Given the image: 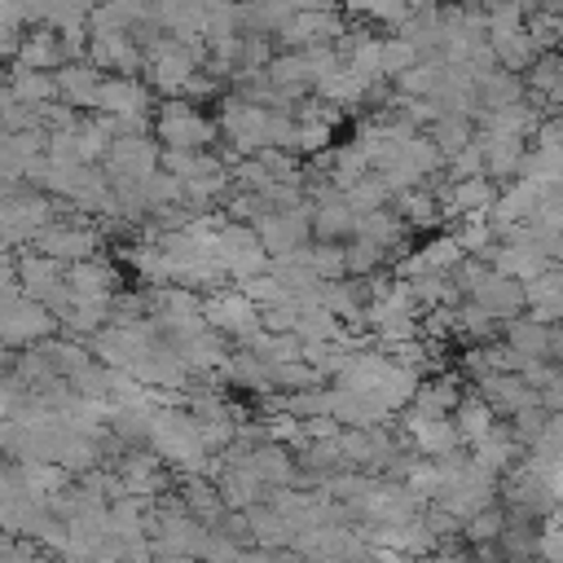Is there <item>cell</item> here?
<instances>
[{"label":"cell","mask_w":563,"mask_h":563,"mask_svg":"<svg viewBox=\"0 0 563 563\" xmlns=\"http://www.w3.org/2000/svg\"><path fill=\"white\" fill-rule=\"evenodd\" d=\"M273 383H277V391H303V387H321L325 378L308 361H282V365H273Z\"/></svg>","instance_id":"60d3db41"},{"label":"cell","mask_w":563,"mask_h":563,"mask_svg":"<svg viewBox=\"0 0 563 563\" xmlns=\"http://www.w3.org/2000/svg\"><path fill=\"white\" fill-rule=\"evenodd\" d=\"M238 563H277V550H268V545H246V550L238 554Z\"/></svg>","instance_id":"681fc988"},{"label":"cell","mask_w":563,"mask_h":563,"mask_svg":"<svg viewBox=\"0 0 563 563\" xmlns=\"http://www.w3.org/2000/svg\"><path fill=\"white\" fill-rule=\"evenodd\" d=\"M506 427H510V435H515L523 449H532V444L545 435V427H550V409H545V405H528V409H519Z\"/></svg>","instance_id":"b9f144b4"},{"label":"cell","mask_w":563,"mask_h":563,"mask_svg":"<svg viewBox=\"0 0 563 563\" xmlns=\"http://www.w3.org/2000/svg\"><path fill=\"white\" fill-rule=\"evenodd\" d=\"M374 84H378V79H369V75H361L356 66H347V62H343L334 75H325V79H321L317 97H325V101H334V106H365Z\"/></svg>","instance_id":"484cf974"},{"label":"cell","mask_w":563,"mask_h":563,"mask_svg":"<svg viewBox=\"0 0 563 563\" xmlns=\"http://www.w3.org/2000/svg\"><path fill=\"white\" fill-rule=\"evenodd\" d=\"M427 132H431V141L440 145V154H444V158H457V154L479 136V123H475L471 114H440Z\"/></svg>","instance_id":"f546056e"},{"label":"cell","mask_w":563,"mask_h":563,"mask_svg":"<svg viewBox=\"0 0 563 563\" xmlns=\"http://www.w3.org/2000/svg\"><path fill=\"white\" fill-rule=\"evenodd\" d=\"M255 233L264 242L268 255H286L312 242V202L303 207H286V211H268L255 220Z\"/></svg>","instance_id":"8992f818"},{"label":"cell","mask_w":563,"mask_h":563,"mask_svg":"<svg viewBox=\"0 0 563 563\" xmlns=\"http://www.w3.org/2000/svg\"><path fill=\"white\" fill-rule=\"evenodd\" d=\"M260 321H264V330H273V334H295L299 303H295V299H282V303H273V308H260Z\"/></svg>","instance_id":"f6af8a7d"},{"label":"cell","mask_w":563,"mask_h":563,"mask_svg":"<svg viewBox=\"0 0 563 563\" xmlns=\"http://www.w3.org/2000/svg\"><path fill=\"white\" fill-rule=\"evenodd\" d=\"M154 136L167 150H211L220 136V119H207L189 97H163L154 106Z\"/></svg>","instance_id":"6da1fadb"},{"label":"cell","mask_w":563,"mask_h":563,"mask_svg":"<svg viewBox=\"0 0 563 563\" xmlns=\"http://www.w3.org/2000/svg\"><path fill=\"white\" fill-rule=\"evenodd\" d=\"M444 57H422V62H413L400 79H391L396 84V92L400 97H435V88H440V79H444Z\"/></svg>","instance_id":"836d02e7"},{"label":"cell","mask_w":563,"mask_h":563,"mask_svg":"<svg viewBox=\"0 0 563 563\" xmlns=\"http://www.w3.org/2000/svg\"><path fill=\"white\" fill-rule=\"evenodd\" d=\"M0 330H4V347H35V343L62 334V317L31 295H4Z\"/></svg>","instance_id":"7a4b0ae2"},{"label":"cell","mask_w":563,"mask_h":563,"mask_svg":"<svg viewBox=\"0 0 563 563\" xmlns=\"http://www.w3.org/2000/svg\"><path fill=\"white\" fill-rule=\"evenodd\" d=\"M207 325L220 330V334H229L233 343H246L255 330H264V321H260V303L246 299L238 286H233V290H211V295H207Z\"/></svg>","instance_id":"5b68a950"},{"label":"cell","mask_w":563,"mask_h":563,"mask_svg":"<svg viewBox=\"0 0 563 563\" xmlns=\"http://www.w3.org/2000/svg\"><path fill=\"white\" fill-rule=\"evenodd\" d=\"M519 453H523V444L510 435V427H506V422H497V431H488L484 440H475V444H471V462H479V466H484V471H493L497 479L515 466V457H519Z\"/></svg>","instance_id":"603a6c76"},{"label":"cell","mask_w":563,"mask_h":563,"mask_svg":"<svg viewBox=\"0 0 563 563\" xmlns=\"http://www.w3.org/2000/svg\"><path fill=\"white\" fill-rule=\"evenodd\" d=\"M18 66H31V70H62V66H66L62 31H57V26H26Z\"/></svg>","instance_id":"ffe728a7"},{"label":"cell","mask_w":563,"mask_h":563,"mask_svg":"<svg viewBox=\"0 0 563 563\" xmlns=\"http://www.w3.org/2000/svg\"><path fill=\"white\" fill-rule=\"evenodd\" d=\"M251 466L260 471V479L268 488H295L299 484V453L290 444L264 440L260 449H251Z\"/></svg>","instance_id":"ac0fdd59"},{"label":"cell","mask_w":563,"mask_h":563,"mask_svg":"<svg viewBox=\"0 0 563 563\" xmlns=\"http://www.w3.org/2000/svg\"><path fill=\"white\" fill-rule=\"evenodd\" d=\"M4 92H13V97L26 101V106H44V101H57V75H53V70H31V66L9 62Z\"/></svg>","instance_id":"d4e9b609"},{"label":"cell","mask_w":563,"mask_h":563,"mask_svg":"<svg viewBox=\"0 0 563 563\" xmlns=\"http://www.w3.org/2000/svg\"><path fill=\"white\" fill-rule=\"evenodd\" d=\"M101 167L110 176H141L145 180V176H154L163 167V141L154 132H145V136H114V145H110Z\"/></svg>","instance_id":"52a82bcc"},{"label":"cell","mask_w":563,"mask_h":563,"mask_svg":"<svg viewBox=\"0 0 563 563\" xmlns=\"http://www.w3.org/2000/svg\"><path fill=\"white\" fill-rule=\"evenodd\" d=\"M484 145V172L501 185V180H519L523 158H528V136H506V132H479Z\"/></svg>","instance_id":"5bb4252c"},{"label":"cell","mask_w":563,"mask_h":563,"mask_svg":"<svg viewBox=\"0 0 563 563\" xmlns=\"http://www.w3.org/2000/svg\"><path fill=\"white\" fill-rule=\"evenodd\" d=\"M176 497H180L207 528H220V519L229 515V506H224V497H220V484L207 479V475H180V471H176Z\"/></svg>","instance_id":"e0dca14e"},{"label":"cell","mask_w":563,"mask_h":563,"mask_svg":"<svg viewBox=\"0 0 563 563\" xmlns=\"http://www.w3.org/2000/svg\"><path fill=\"white\" fill-rule=\"evenodd\" d=\"M334 4H339V0H299L303 13H321V9H334Z\"/></svg>","instance_id":"f907efd6"},{"label":"cell","mask_w":563,"mask_h":563,"mask_svg":"<svg viewBox=\"0 0 563 563\" xmlns=\"http://www.w3.org/2000/svg\"><path fill=\"white\" fill-rule=\"evenodd\" d=\"M325 141H330V128H325V123H299V145H295V154H321Z\"/></svg>","instance_id":"bcb514c9"},{"label":"cell","mask_w":563,"mask_h":563,"mask_svg":"<svg viewBox=\"0 0 563 563\" xmlns=\"http://www.w3.org/2000/svg\"><path fill=\"white\" fill-rule=\"evenodd\" d=\"M391 207L405 216L409 229H435L444 220V198L431 189V185H418V189H405L391 198Z\"/></svg>","instance_id":"cb8c5ba5"},{"label":"cell","mask_w":563,"mask_h":563,"mask_svg":"<svg viewBox=\"0 0 563 563\" xmlns=\"http://www.w3.org/2000/svg\"><path fill=\"white\" fill-rule=\"evenodd\" d=\"M154 106V88L136 75H106L101 79V92H97V114H150Z\"/></svg>","instance_id":"8fae6325"},{"label":"cell","mask_w":563,"mask_h":563,"mask_svg":"<svg viewBox=\"0 0 563 563\" xmlns=\"http://www.w3.org/2000/svg\"><path fill=\"white\" fill-rule=\"evenodd\" d=\"M493 48H497L501 70H515V75H528V66L541 57V44H537V35H532L528 26L515 31V35H506V40H497Z\"/></svg>","instance_id":"e575fe53"},{"label":"cell","mask_w":563,"mask_h":563,"mask_svg":"<svg viewBox=\"0 0 563 563\" xmlns=\"http://www.w3.org/2000/svg\"><path fill=\"white\" fill-rule=\"evenodd\" d=\"M541 405H545L550 413H563V374H559L550 387H541Z\"/></svg>","instance_id":"c3c4849f"},{"label":"cell","mask_w":563,"mask_h":563,"mask_svg":"<svg viewBox=\"0 0 563 563\" xmlns=\"http://www.w3.org/2000/svg\"><path fill=\"white\" fill-rule=\"evenodd\" d=\"M88 62H97L110 75H136L145 70V48L132 31H101L88 44Z\"/></svg>","instance_id":"9c48e42d"},{"label":"cell","mask_w":563,"mask_h":563,"mask_svg":"<svg viewBox=\"0 0 563 563\" xmlns=\"http://www.w3.org/2000/svg\"><path fill=\"white\" fill-rule=\"evenodd\" d=\"M413 62H422V53L405 35H383V79H400Z\"/></svg>","instance_id":"ab89813d"},{"label":"cell","mask_w":563,"mask_h":563,"mask_svg":"<svg viewBox=\"0 0 563 563\" xmlns=\"http://www.w3.org/2000/svg\"><path fill=\"white\" fill-rule=\"evenodd\" d=\"M497 180L493 176H466V180H449L444 189V220H484L488 207L497 202Z\"/></svg>","instance_id":"30bf717a"},{"label":"cell","mask_w":563,"mask_h":563,"mask_svg":"<svg viewBox=\"0 0 563 563\" xmlns=\"http://www.w3.org/2000/svg\"><path fill=\"white\" fill-rule=\"evenodd\" d=\"M501 339H506L515 352H523V356H550V347H554V325H545V321H537V317L528 312V317L506 321V325H501Z\"/></svg>","instance_id":"4316f807"},{"label":"cell","mask_w":563,"mask_h":563,"mask_svg":"<svg viewBox=\"0 0 563 563\" xmlns=\"http://www.w3.org/2000/svg\"><path fill=\"white\" fill-rule=\"evenodd\" d=\"M550 356H554V361L563 365V321L554 325V347H550Z\"/></svg>","instance_id":"816d5d0a"},{"label":"cell","mask_w":563,"mask_h":563,"mask_svg":"<svg viewBox=\"0 0 563 563\" xmlns=\"http://www.w3.org/2000/svg\"><path fill=\"white\" fill-rule=\"evenodd\" d=\"M523 97H528V84H523V75H515V70H493V75L479 79V114H484V110L515 106V101H523Z\"/></svg>","instance_id":"4dcf8cb0"},{"label":"cell","mask_w":563,"mask_h":563,"mask_svg":"<svg viewBox=\"0 0 563 563\" xmlns=\"http://www.w3.org/2000/svg\"><path fill=\"white\" fill-rule=\"evenodd\" d=\"M308 264H312L317 277H325V282L352 277V268H347V242H321V238H312V246H308Z\"/></svg>","instance_id":"d590c367"},{"label":"cell","mask_w":563,"mask_h":563,"mask_svg":"<svg viewBox=\"0 0 563 563\" xmlns=\"http://www.w3.org/2000/svg\"><path fill=\"white\" fill-rule=\"evenodd\" d=\"M440 4H466V0H440Z\"/></svg>","instance_id":"db71d44e"},{"label":"cell","mask_w":563,"mask_h":563,"mask_svg":"<svg viewBox=\"0 0 563 563\" xmlns=\"http://www.w3.org/2000/svg\"><path fill=\"white\" fill-rule=\"evenodd\" d=\"M479 396L493 405V413L497 418H515L519 409H528V405H541V391L523 378V374H515V369H497V374H484L479 383Z\"/></svg>","instance_id":"ba28073f"},{"label":"cell","mask_w":563,"mask_h":563,"mask_svg":"<svg viewBox=\"0 0 563 563\" xmlns=\"http://www.w3.org/2000/svg\"><path fill=\"white\" fill-rule=\"evenodd\" d=\"M295 334H299L303 343H330V339H343L347 325H343V317H334L325 303H312V308H299Z\"/></svg>","instance_id":"d6a6232c"},{"label":"cell","mask_w":563,"mask_h":563,"mask_svg":"<svg viewBox=\"0 0 563 563\" xmlns=\"http://www.w3.org/2000/svg\"><path fill=\"white\" fill-rule=\"evenodd\" d=\"M537 145H563V110L550 114V119H541V128H537Z\"/></svg>","instance_id":"7dc6e473"},{"label":"cell","mask_w":563,"mask_h":563,"mask_svg":"<svg viewBox=\"0 0 563 563\" xmlns=\"http://www.w3.org/2000/svg\"><path fill=\"white\" fill-rule=\"evenodd\" d=\"M53 75H57V101H66V106H75L84 114H97V92H101V79H106V70L97 62H88V57L84 62H66Z\"/></svg>","instance_id":"7c38bea8"},{"label":"cell","mask_w":563,"mask_h":563,"mask_svg":"<svg viewBox=\"0 0 563 563\" xmlns=\"http://www.w3.org/2000/svg\"><path fill=\"white\" fill-rule=\"evenodd\" d=\"M176 202H185V180L176 172L158 167L150 176V207H176Z\"/></svg>","instance_id":"7bdbcfd3"},{"label":"cell","mask_w":563,"mask_h":563,"mask_svg":"<svg viewBox=\"0 0 563 563\" xmlns=\"http://www.w3.org/2000/svg\"><path fill=\"white\" fill-rule=\"evenodd\" d=\"M541 106L537 101H515V106H501V110H484L479 114V132H506V136H537L541 128Z\"/></svg>","instance_id":"44dd1931"},{"label":"cell","mask_w":563,"mask_h":563,"mask_svg":"<svg viewBox=\"0 0 563 563\" xmlns=\"http://www.w3.org/2000/svg\"><path fill=\"white\" fill-rule=\"evenodd\" d=\"M506 501H493V506H484L479 515H471L466 519V528H462V537L471 541V545H493L501 532H506Z\"/></svg>","instance_id":"8d00e7d4"},{"label":"cell","mask_w":563,"mask_h":563,"mask_svg":"<svg viewBox=\"0 0 563 563\" xmlns=\"http://www.w3.org/2000/svg\"><path fill=\"white\" fill-rule=\"evenodd\" d=\"M233 286H238L246 299H255L260 308H273V303H282V299H295L290 286H286L273 268H268V273H255V277H242V282H233Z\"/></svg>","instance_id":"74e56055"},{"label":"cell","mask_w":563,"mask_h":563,"mask_svg":"<svg viewBox=\"0 0 563 563\" xmlns=\"http://www.w3.org/2000/svg\"><path fill=\"white\" fill-rule=\"evenodd\" d=\"M444 172H449V180H466V176H488V172H484V145H479V136H475V141H471V145H466V150H462L457 158H449V167H444Z\"/></svg>","instance_id":"ee69618b"},{"label":"cell","mask_w":563,"mask_h":563,"mask_svg":"<svg viewBox=\"0 0 563 563\" xmlns=\"http://www.w3.org/2000/svg\"><path fill=\"white\" fill-rule=\"evenodd\" d=\"M343 194H347V202H352V207H356L361 216H365V211H378V207H391V198H396V194L387 189V180H383L378 172L361 176V180H356L352 189H343Z\"/></svg>","instance_id":"f35d334b"},{"label":"cell","mask_w":563,"mask_h":563,"mask_svg":"<svg viewBox=\"0 0 563 563\" xmlns=\"http://www.w3.org/2000/svg\"><path fill=\"white\" fill-rule=\"evenodd\" d=\"M409 9H440V0H409Z\"/></svg>","instance_id":"f5cc1de1"},{"label":"cell","mask_w":563,"mask_h":563,"mask_svg":"<svg viewBox=\"0 0 563 563\" xmlns=\"http://www.w3.org/2000/svg\"><path fill=\"white\" fill-rule=\"evenodd\" d=\"M220 136L238 150V154H260L264 145H268V119H273V110H264V106H255V101H246L242 92H224L220 97Z\"/></svg>","instance_id":"3957f363"},{"label":"cell","mask_w":563,"mask_h":563,"mask_svg":"<svg viewBox=\"0 0 563 563\" xmlns=\"http://www.w3.org/2000/svg\"><path fill=\"white\" fill-rule=\"evenodd\" d=\"M453 418V427L462 431V440H466V449L475 444V440H484L488 431H497V413H493V405L475 391V396H462V405L449 413Z\"/></svg>","instance_id":"f1b7e54d"},{"label":"cell","mask_w":563,"mask_h":563,"mask_svg":"<svg viewBox=\"0 0 563 563\" xmlns=\"http://www.w3.org/2000/svg\"><path fill=\"white\" fill-rule=\"evenodd\" d=\"M66 282H70V290H75V299H114L119 290H114V282H119V273L97 255V260H79V264H70L66 268Z\"/></svg>","instance_id":"7402d4cb"},{"label":"cell","mask_w":563,"mask_h":563,"mask_svg":"<svg viewBox=\"0 0 563 563\" xmlns=\"http://www.w3.org/2000/svg\"><path fill=\"white\" fill-rule=\"evenodd\" d=\"M216 484H220V497H224L229 510H251V506L268 501V484L260 479V471H255L251 462H242V466H224Z\"/></svg>","instance_id":"d6986e66"},{"label":"cell","mask_w":563,"mask_h":563,"mask_svg":"<svg viewBox=\"0 0 563 563\" xmlns=\"http://www.w3.org/2000/svg\"><path fill=\"white\" fill-rule=\"evenodd\" d=\"M471 299H475V303H484L501 325L528 312V290H523V282H519V277H506V273H497V268L488 273V282H484Z\"/></svg>","instance_id":"9a60e30c"},{"label":"cell","mask_w":563,"mask_h":563,"mask_svg":"<svg viewBox=\"0 0 563 563\" xmlns=\"http://www.w3.org/2000/svg\"><path fill=\"white\" fill-rule=\"evenodd\" d=\"M347 26H343V18H339V9H321V13H295V22L277 35V44L282 48H317V44H334L339 35H343Z\"/></svg>","instance_id":"4fadbf2b"},{"label":"cell","mask_w":563,"mask_h":563,"mask_svg":"<svg viewBox=\"0 0 563 563\" xmlns=\"http://www.w3.org/2000/svg\"><path fill=\"white\" fill-rule=\"evenodd\" d=\"M114 321V312H110V299H79L66 317H62V334H75V339H92V334H101L106 325Z\"/></svg>","instance_id":"1f68e13d"},{"label":"cell","mask_w":563,"mask_h":563,"mask_svg":"<svg viewBox=\"0 0 563 563\" xmlns=\"http://www.w3.org/2000/svg\"><path fill=\"white\" fill-rule=\"evenodd\" d=\"M31 251L40 255H53L62 264H79V260H97L101 255V233L88 224V216L70 211V220H57L48 229H40L31 238Z\"/></svg>","instance_id":"277c9868"},{"label":"cell","mask_w":563,"mask_h":563,"mask_svg":"<svg viewBox=\"0 0 563 563\" xmlns=\"http://www.w3.org/2000/svg\"><path fill=\"white\" fill-rule=\"evenodd\" d=\"M493 268H497V273H506V277L532 282L537 273H545V268H550V260H545V255H541V246H532V242H501V251H497Z\"/></svg>","instance_id":"83f0119b"},{"label":"cell","mask_w":563,"mask_h":563,"mask_svg":"<svg viewBox=\"0 0 563 563\" xmlns=\"http://www.w3.org/2000/svg\"><path fill=\"white\" fill-rule=\"evenodd\" d=\"M66 268L70 264H62V260H53V255H40V251H18V277H22V290L31 295V299H48L62 282H66Z\"/></svg>","instance_id":"2e32d148"}]
</instances>
